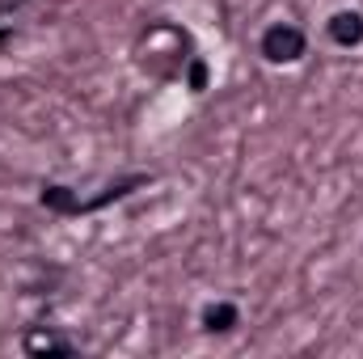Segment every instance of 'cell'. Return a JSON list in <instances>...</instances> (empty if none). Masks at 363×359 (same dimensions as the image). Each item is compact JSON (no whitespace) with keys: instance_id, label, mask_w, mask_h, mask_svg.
<instances>
[{"instance_id":"6da1fadb","label":"cell","mask_w":363,"mask_h":359,"mask_svg":"<svg viewBox=\"0 0 363 359\" xmlns=\"http://www.w3.org/2000/svg\"><path fill=\"white\" fill-rule=\"evenodd\" d=\"M304 47H308V38H304V30H296L291 21H274L271 30L262 34V43H258V51H262L271 64H296V60L304 55Z\"/></svg>"},{"instance_id":"277c9868","label":"cell","mask_w":363,"mask_h":359,"mask_svg":"<svg viewBox=\"0 0 363 359\" xmlns=\"http://www.w3.org/2000/svg\"><path fill=\"white\" fill-rule=\"evenodd\" d=\"M26 347H30V351H60V355H68V351H72V343H64V338H51V334H34Z\"/></svg>"},{"instance_id":"3957f363","label":"cell","mask_w":363,"mask_h":359,"mask_svg":"<svg viewBox=\"0 0 363 359\" xmlns=\"http://www.w3.org/2000/svg\"><path fill=\"white\" fill-rule=\"evenodd\" d=\"M237 321H241V313H237V304H228V300H220V304H211V309L203 313V326H207L211 334H228Z\"/></svg>"},{"instance_id":"5b68a950","label":"cell","mask_w":363,"mask_h":359,"mask_svg":"<svg viewBox=\"0 0 363 359\" xmlns=\"http://www.w3.org/2000/svg\"><path fill=\"white\" fill-rule=\"evenodd\" d=\"M0 38H9V30H0Z\"/></svg>"},{"instance_id":"7a4b0ae2","label":"cell","mask_w":363,"mask_h":359,"mask_svg":"<svg viewBox=\"0 0 363 359\" xmlns=\"http://www.w3.org/2000/svg\"><path fill=\"white\" fill-rule=\"evenodd\" d=\"M330 38L338 47H359L363 43V17L359 13H334L330 17Z\"/></svg>"}]
</instances>
